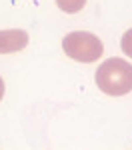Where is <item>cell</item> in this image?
<instances>
[{
	"label": "cell",
	"mask_w": 132,
	"mask_h": 150,
	"mask_svg": "<svg viewBox=\"0 0 132 150\" xmlns=\"http://www.w3.org/2000/svg\"><path fill=\"white\" fill-rule=\"evenodd\" d=\"M62 50L72 60L82 62V64H90L102 56L104 46H102L100 38L94 36L92 32L76 30V32H68L62 38Z\"/></svg>",
	"instance_id": "obj_2"
},
{
	"label": "cell",
	"mask_w": 132,
	"mask_h": 150,
	"mask_svg": "<svg viewBox=\"0 0 132 150\" xmlns=\"http://www.w3.org/2000/svg\"><path fill=\"white\" fill-rule=\"evenodd\" d=\"M2 96H4V80L0 76V102H2Z\"/></svg>",
	"instance_id": "obj_6"
},
{
	"label": "cell",
	"mask_w": 132,
	"mask_h": 150,
	"mask_svg": "<svg viewBox=\"0 0 132 150\" xmlns=\"http://www.w3.org/2000/svg\"><path fill=\"white\" fill-rule=\"evenodd\" d=\"M120 48H122V52H124L128 58H132V28H130V30H126V32L122 34Z\"/></svg>",
	"instance_id": "obj_5"
},
{
	"label": "cell",
	"mask_w": 132,
	"mask_h": 150,
	"mask_svg": "<svg viewBox=\"0 0 132 150\" xmlns=\"http://www.w3.org/2000/svg\"><path fill=\"white\" fill-rule=\"evenodd\" d=\"M86 4V0H56V6L66 14H76L80 12Z\"/></svg>",
	"instance_id": "obj_4"
},
{
	"label": "cell",
	"mask_w": 132,
	"mask_h": 150,
	"mask_svg": "<svg viewBox=\"0 0 132 150\" xmlns=\"http://www.w3.org/2000/svg\"><path fill=\"white\" fill-rule=\"evenodd\" d=\"M96 84L108 96L132 92V64L124 58H108L96 70Z\"/></svg>",
	"instance_id": "obj_1"
},
{
	"label": "cell",
	"mask_w": 132,
	"mask_h": 150,
	"mask_svg": "<svg viewBox=\"0 0 132 150\" xmlns=\"http://www.w3.org/2000/svg\"><path fill=\"white\" fill-rule=\"evenodd\" d=\"M28 46V32L24 30H0V54L20 52Z\"/></svg>",
	"instance_id": "obj_3"
}]
</instances>
